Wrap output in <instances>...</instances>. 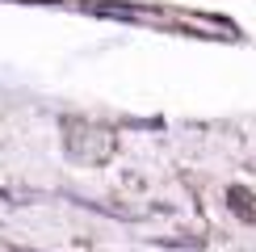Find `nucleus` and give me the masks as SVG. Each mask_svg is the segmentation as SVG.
Wrapping results in <instances>:
<instances>
[{"instance_id":"obj_1","label":"nucleus","mask_w":256,"mask_h":252,"mask_svg":"<svg viewBox=\"0 0 256 252\" xmlns=\"http://www.w3.org/2000/svg\"><path fill=\"white\" fill-rule=\"evenodd\" d=\"M227 206H231V214H236V218H244V223H252V218H256V198L244 185H231L227 189Z\"/></svg>"}]
</instances>
